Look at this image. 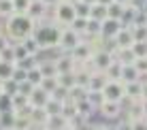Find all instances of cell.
<instances>
[{"label": "cell", "mask_w": 147, "mask_h": 130, "mask_svg": "<svg viewBox=\"0 0 147 130\" xmlns=\"http://www.w3.org/2000/svg\"><path fill=\"white\" fill-rule=\"evenodd\" d=\"M13 81H17V83H24V81H28V68H24V66H15V73H13Z\"/></svg>", "instance_id": "40"}, {"label": "cell", "mask_w": 147, "mask_h": 130, "mask_svg": "<svg viewBox=\"0 0 147 130\" xmlns=\"http://www.w3.org/2000/svg\"><path fill=\"white\" fill-rule=\"evenodd\" d=\"M94 107H96V104L90 100V96H88L85 100H79L77 102V113H79L81 117H90V113L94 111Z\"/></svg>", "instance_id": "26"}, {"label": "cell", "mask_w": 147, "mask_h": 130, "mask_svg": "<svg viewBox=\"0 0 147 130\" xmlns=\"http://www.w3.org/2000/svg\"><path fill=\"white\" fill-rule=\"evenodd\" d=\"M107 81H109V77H107L102 71L92 73L90 83H88V92H90V94H102V90H105V86H107Z\"/></svg>", "instance_id": "10"}, {"label": "cell", "mask_w": 147, "mask_h": 130, "mask_svg": "<svg viewBox=\"0 0 147 130\" xmlns=\"http://www.w3.org/2000/svg\"><path fill=\"white\" fill-rule=\"evenodd\" d=\"M68 2H73V4H77V2H81V0H68Z\"/></svg>", "instance_id": "57"}, {"label": "cell", "mask_w": 147, "mask_h": 130, "mask_svg": "<svg viewBox=\"0 0 147 130\" xmlns=\"http://www.w3.org/2000/svg\"><path fill=\"white\" fill-rule=\"evenodd\" d=\"M2 94H4V90H2V81H0V96H2Z\"/></svg>", "instance_id": "56"}, {"label": "cell", "mask_w": 147, "mask_h": 130, "mask_svg": "<svg viewBox=\"0 0 147 130\" xmlns=\"http://www.w3.org/2000/svg\"><path fill=\"white\" fill-rule=\"evenodd\" d=\"M132 36L134 43H147V26H132Z\"/></svg>", "instance_id": "33"}, {"label": "cell", "mask_w": 147, "mask_h": 130, "mask_svg": "<svg viewBox=\"0 0 147 130\" xmlns=\"http://www.w3.org/2000/svg\"><path fill=\"white\" fill-rule=\"evenodd\" d=\"M51 100V94L47 92L45 88H34V92L30 94V107L32 109H45V104Z\"/></svg>", "instance_id": "9"}, {"label": "cell", "mask_w": 147, "mask_h": 130, "mask_svg": "<svg viewBox=\"0 0 147 130\" xmlns=\"http://www.w3.org/2000/svg\"><path fill=\"white\" fill-rule=\"evenodd\" d=\"M94 47H92V45H90L88 41H83V43H79L77 45V47H75L73 49V51H70V56H73V60H75V62H88V60H92L94 58Z\"/></svg>", "instance_id": "8"}, {"label": "cell", "mask_w": 147, "mask_h": 130, "mask_svg": "<svg viewBox=\"0 0 147 130\" xmlns=\"http://www.w3.org/2000/svg\"><path fill=\"white\" fill-rule=\"evenodd\" d=\"M77 19V11H75V4L68 0H62L60 4H55V24L62 28H70L73 22Z\"/></svg>", "instance_id": "3"}, {"label": "cell", "mask_w": 147, "mask_h": 130, "mask_svg": "<svg viewBox=\"0 0 147 130\" xmlns=\"http://www.w3.org/2000/svg\"><path fill=\"white\" fill-rule=\"evenodd\" d=\"M43 130H51V128H43Z\"/></svg>", "instance_id": "59"}, {"label": "cell", "mask_w": 147, "mask_h": 130, "mask_svg": "<svg viewBox=\"0 0 147 130\" xmlns=\"http://www.w3.org/2000/svg\"><path fill=\"white\" fill-rule=\"evenodd\" d=\"M100 113L105 117H117L121 113V102H113V100H102L100 102Z\"/></svg>", "instance_id": "13"}, {"label": "cell", "mask_w": 147, "mask_h": 130, "mask_svg": "<svg viewBox=\"0 0 147 130\" xmlns=\"http://www.w3.org/2000/svg\"><path fill=\"white\" fill-rule=\"evenodd\" d=\"M58 86L64 88V90H70L73 86H77L75 73H62V75H58Z\"/></svg>", "instance_id": "24"}, {"label": "cell", "mask_w": 147, "mask_h": 130, "mask_svg": "<svg viewBox=\"0 0 147 130\" xmlns=\"http://www.w3.org/2000/svg\"><path fill=\"white\" fill-rule=\"evenodd\" d=\"M90 130H111V128L105 126V124H94V126H90Z\"/></svg>", "instance_id": "50"}, {"label": "cell", "mask_w": 147, "mask_h": 130, "mask_svg": "<svg viewBox=\"0 0 147 130\" xmlns=\"http://www.w3.org/2000/svg\"><path fill=\"white\" fill-rule=\"evenodd\" d=\"M7 47H9V36H7V34H0V51L7 49Z\"/></svg>", "instance_id": "49"}, {"label": "cell", "mask_w": 147, "mask_h": 130, "mask_svg": "<svg viewBox=\"0 0 147 130\" xmlns=\"http://www.w3.org/2000/svg\"><path fill=\"white\" fill-rule=\"evenodd\" d=\"M43 4H47V7H55V4H60L62 0H40Z\"/></svg>", "instance_id": "51"}, {"label": "cell", "mask_w": 147, "mask_h": 130, "mask_svg": "<svg viewBox=\"0 0 147 130\" xmlns=\"http://www.w3.org/2000/svg\"><path fill=\"white\" fill-rule=\"evenodd\" d=\"M94 66H96V71H107V68L111 66V64L115 62V51L113 49H100V51H96L94 53Z\"/></svg>", "instance_id": "7"}, {"label": "cell", "mask_w": 147, "mask_h": 130, "mask_svg": "<svg viewBox=\"0 0 147 130\" xmlns=\"http://www.w3.org/2000/svg\"><path fill=\"white\" fill-rule=\"evenodd\" d=\"M0 60H2V62L15 64V45H9L7 49H2V51H0Z\"/></svg>", "instance_id": "37"}, {"label": "cell", "mask_w": 147, "mask_h": 130, "mask_svg": "<svg viewBox=\"0 0 147 130\" xmlns=\"http://www.w3.org/2000/svg\"><path fill=\"white\" fill-rule=\"evenodd\" d=\"M115 60L126 66V64H134L136 56L132 53V49H115Z\"/></svg>", "instance_id": "21"}, {"label": "cell", "mask_w": 147, "mask_h": 130, "mask_svg": "<svg viewBox=\"0 0 147 130\" xmlns=\"http://www.w3.org/2000/svg\"><path fill=\"white\" fill-rule=\"evenodd\" d=\"M90 96V92H88V88H83V86H73L68 90V98L70 100H75V102H79V100H85V98Z\"/></svg>", "instance_id": "20"}, {"label": "cell", "mask_w": 147, "mask_h": 130, "mask_svg": "<svg viewBox=\"0 0 147 130\" xmlns=\"http://www.w3.org/2000/svg\"><path fill=\"white\" fill-rule=\"evenodd\" d=\"M28 81L32 83V86H36V88H38L40 83L45 81V77H43V73H40L38 64H36V66H34V68H30V71H28Z\"/></svg>", "instance_id": "31"}, {"label": "cell", "mask_w": 147, "mask_h": 130, "mask_svg": "<svg viewBox=\"0 0 147 130\" xmlns=\"http://www.w3.org/2000/svg\"><path fill=\"white\" fill-rule=\"evenodd\" d=\"M115 130H132V119H126V122H119Z\"/></svg>", "instance_id": "48"}, {"label": "cell", "mask_w": 147, "mask_h": 130, "mask_svg": "<svg viewBox=\"0 0 147 130\" xmlns=\"http://www.w3.org/2000/svg\"><path fill=\"white\" fill-rule=\"evenodd\" d=\"M107 17H109V13H107V7H105V4H94L92 7L90 19H94V22H105Z\"/></svg>", "instance_id": "28"}, {"label": "cell", "mask_w": 147, "mask_h": 130, "mask_svg": "<svg viewBox=\"0 0 147 130\" xmlns=\"http://www.w3.org/2000/svg\"><path fill=\"white\" fill-rule=\"evenodd\" d=\"M0 34H2V28H0Z\"/></svg>", "instance_id": "60"}, {"label": "cell", "mask_w": 147, "mask_h": 130, "mask_svg": "<svg viewBox=\"0 0 147 130\" xmlns=\"http://www.w3.org/2000/svg\"><path fill=\"white\" fill-rule=\"evenodd\" d=\"M113 45L117 49H130L134 45V36H132V30L130 28H121L119 34L113 38Z\"/></svg>", "instance_id": "11"}, {"label": "cell", "mask_w": 147, "mask_h": 130, "mask_svg": "<svg viewBox=\"0 0 147 130\" xmlns=\"http://www.w3.org/2000/svg\"><path fill=\"white\" fill-rule=\"evenodd\" d=\"M107 13H109V17H113V19H121V15H124V7L117 2H113V4H109L107 7Z\"/></svg>", "instance_id": "39"}, {"label": "cell", "mask_w": 147, "mask_h": 130, "mask_svg": "<svg viewBox=\"0 0 147 130\" xmlns=\"http://www.w3.org/2000/svg\"><path fill=\"white\" fill-rule=\"evenodd\" d=\"M45 11H47V4H43L40 0H32V4H30V9H28V15L34 22H43Z\"/></svg>", "instance_id": "17"}, {"label": "cell", "mask_w": 147, "mask_h": 130, "mask_svg": "<svg viewBox=\"0 0 147 130\" xmlns=\"http://www.w3.org/2000/svg\"><path fill=\"white\" fill-rule=\"evenodd\" d=\"M115 0H98V4H105V7H109V4H113Z\"/></svg>", "instance_id": "53"}, {"label": "cell", "mask_w": 147, "mask_h": 130, "mask_svg": "<svg viewBox=\"0 0 147 130\" xmlns=\"http://www.w3.org/2000/svg\"><path fill=\"white\" fill-rule=\"evenodd\" d=\"M30 58H34V56L28 53V49L24 47V43H15V64H24Z\"/></svg>", "instance_id": "27"}, {"label": "cell", "mask_w": 147, "mask_h": 130, "mask_svg": "<svg viewBox=\"0 0 147 130\" xmlns=\"http://www.w3.org/2000/svg\"><path fill=\"white\" fill-rule=\"evenodd\" d=\"M24 47H26L28 53H30V56H34V58L38 56V51H43V49H40V45L34 41V36H28L26 41H24Z\"/></svg>", "instance_id": "34"}, {"label": "cell", "mask_w": 147, "mask_h": 130, "mask_svg": "<svg viewBox=\"0 0 147 130\" xmlns=\"http://www.w3.org/2000/svg\"><path fill=\"white\" fill-rule=\"evenodd\" d=\"M115 2H117V4H121V7H128V4H132L134 0H115Z\"/></svg>", "instance_id": "52"}, {"label": "cell", "mask_w": 147, "mask_h": 130, "mask_svg": "<svg viewBox=\"0 0 147 130\" xmlns=\"http://www.w3.org/2000/svg\"><path fill=\"white\" fill-rule=\"evenodd\" d=\"M105 75H107L111 81H121V64L117 62V60H115V62L111 64L107 71H105Z\"/></svg>", "instance_id": "30"}, {"label": "cell", "mask_w": 147, "mask_h": 130, "mask_svg": "<svg viewBox=\"0 0 147 130\" xmlns=\"http://www.w3.org/2000/svg\"><path fill=\"white\" fill-rule=\"evenodd\" d=\"M66 126H68V119L64 115H53L47 122V128H51V130H64Z\"/></svg>", "instance_id": "29"}, {"label": "cell", "mask_w": 147, "mask_h": 130, "mask_svg": "<svg viewBox=\"0 0 147 130\" xmlns=\"http://www.w3.org/2000/svg\"><path fill=\"white\" fill-rule=\"evenodd\" d=\"M79 43H83V36H81L79 32H75L73 28H64L62 30V38H60V49H62V51L70 53Z\"/></svg>", "instance_id": "6"}, {"label": "cell", "mask_w": 147, "mask_h": 130, "mask_svg": "<svg viewBox=\"0 0 147 130\" xmlns=\"http://www.w3.org/2000/svg\"><path fill=\"white\" fill-rule=\"evenodd\" d=\"M38 68H40L45 79H55L60 75L58 66H55V60H43V62H38Z\"/></svg>", "instance_id": "16"}, {"label": "cell", "mask_w": 147, "mask_h": 130, "mask_svg": "<svg viewBox=\"0 0 147 130\" xmlns=\"http://www.w3.org/2000/svg\"><path fill=\"white\" fill-rule=\"evenodd\" d=\"M64 130H75V128H70V126H66V128H64Z\"/></svg>", "instance_id": "58"}, {"label": "cell", "mask_w": 147, "mask_h": 130, "mask_svg": "<svg viewBox=\"0 0 147 130\" xmlns=\"http://www.w3.org/2000/svg\"><path fill=\"white\" fill-rule=\"evenodd\" d=\"M15 15V7H13V0H0V17L9 19Z\"/></svg>", "instance_id": "32"}, {"label": "cell", "mask_w": 147, "mask_h": 130, "mask_svg": "<svg viewBox=\"0 0 147 130\" xmlns=\"http://www.w3.org/2000/svg\"><path fill=\"white\" fill-rule=\"evenodd\" d=\"M32 0H13V7H15V13H28Z\"/></svg>", "instance_id": "42"}, {"label": "cell", "mask_w": 147, "mask_h": 130, "mask_svg": "<svg viewBox=\"0 0 147 130\" xmlns=\"http://www.w3.org/2000/svg\"><path fill=\"white\" fill-rule=\"evenodd\" d=\"M130 49L136 58H147V43H134Z\"/></svg>", "instance_id": "43"}, {"label": "cell", "mask_w": 147, "mask_h": 130, "mask_svg": "<svg viewBox=\"0 0 147 130\" xmlns=\"http://www.w3.org/2000/svg\"><path fill=\"white\" fill-rule=\"evenodd\" d=\"M34 128L32 119H30V113H17V117H15V128L13 130H30Z\"/></svg>", "instance_id": "23"}, {"label": "cell", "mask_w": 147, "mask_h": 130, "mask_svg": "<svg viewBox=\"0 0 147 130\" xmlns=\"http://www.w3.org/2000/svg\"><path fill=\"white\" fill-rule=\"evenodd\" d=\"M34 88H36V86H32L30 81H24V83H19V92H22V94H26L28 98H30V94L34 92Z\"/></svg>", "instance_id": "46"}, {"label": "cell", "mask_w": 147, "mask_h": 130, "mask_svg": "<svg viewBox=\"0 0 147 130\" xmlns=\"http://www.w3.org/2000/svg\"><path fill=\"white\" fill-rule=\"evenodd\" d=\"M88 24H90V19H81V17H77V19L73 22V26H70V28H73L75 32H79L81 36H83V34L88 32Z\"/></svg>", "instance_id": "36"}, {"label": "cell", "mask_w": 147, "mask_h": 130, "mask_svg": "<svg viewBox=\"0 0 147 130\" xmlns=\"http://www.w3.org/2000/svg\"><path fill=\"white\" fill-rule=\"evenodd\" d=\"M2 90H4V94H9V96H15V94L19 92V83L13 81V79H9V81H2Z\"/></svg>", "instance_id": "38"}, {"label": "cell", "mask_w": 147, "mask_h": 130, "mask_svg": "<svg viewBox=\"0 0 147 130\" xmlns=\"http://www.w3.org/2000/svg\"><path fill=\"white\" fill-rule=\"evenodd\" d=\"M55 66H58V73H75V68H77V62L73 60L70 53H62V56L55 58Z\"/></svg>", "instance_id": "12"}, {"label": "cell", "mask_w": 147, "mask_h": 130, "mask_svg": "<svg viewBox=\"0 0 147 130\" xmlns=\"http://www.w3.org/2000/svg\"><path fill=\"white\" fill-rule=\"evenodd\" d=\"M15 66H17V64H11V62H2V60H0V81H9V79H13Z\"/></svg>", "instance_id": "25"}, {"label": "cell", "mask_w": 147, "mask_h": 130, "mask_svg": "<svg viewBox=\"0 0 147 130\" xmlns=\"http://www.w3.org/2000/svg\"><path fill=\"white\" fill-rule=\"evenodd\" d=\"M132 130H147V117H143V119H136V122H132Z\"/></svg>", "instance_id": "47"}, {"label": "cell", "mask_w": 147, "mask_h": 130, "mask_svg": "<svg viewBox=\"0 0 147 130\" xmlns=\"http://www.w3.org/2000/svg\"><path fill=\"white\" fill-rule=\"evenodd\" d=\"M4 111H13V98L9 94L0 96V113H4Z\"/></svg>", "instance_id": "41"}, {"label": "cell", "mask_w": 147, "mask_h": 130, "mask_svg": "<svg viewBox=\"0 0 147 130\" xmlns=\"http://www.w3.org/2000/svg\"><path fill=\"white\" fill-rule=\"evenodd\" d=\"M126 98H130V100H141V98H143V83L141 81L126 83Z\"/></svg>", "instance_id": "18"}, {"label": "cell", "mask_w": 147, "mask_h": 130, "mask_svg": "<svg viewBox=\"0 0 147 130\" xmlns=\"http://www.w3.org/2000/svg\"><path fill=\"white\" fill-rule=\"evenodd\" d=\"M15 117H17V113H15V111L0 113V128H2V130H13L15 128Z\"/></svg>", "instance_id": "22"}, {"label": "cell", "mask_w": 147, "mask_h": 130, "mask_svg": "<svg viewBox=\"0 0 147 130\" xmlns=\"http://www.w3.org/2000/svg\"><path fill=\"white\" fill-rule=\"evenodd\" d=\"M134 66H136V71L141 73V77L147 75V58H136L134 60Z\"/></svg>", "instance_id": "45"}, {"label": "cell", "mask_w": 147, "mask_h": 130, "mask_svg": "<svg viewBox=\"0 0 147 130\" xmlns=\"http://www.w3.org/2000/svg\"><path fill=\"white\" fill-rule=\"evenodd\" d=\"M4 28H7V36L11 38V41L24 43L28 36H32L34 28H36V22H34L28 13H15L13 17L7 19Z\"/></svg>", "instance_id": "1"}, {"label": "cell", "mask_w": 147, "mask_h": 130, "mask_svg": "<svg viewBox=\"0 0 147 130\" xmlns=\"http://www.w3.org/2000/svg\"><path fill=\"white\" fill-rule=\"evenodd\" d=\"M30 119H32L34 126H38L40 130H43V128H47L49 113L45 111V109H32V111H30Z\"/></svg>", "instance_id": "15"}, {"label": "cell", "mask_w": 147, "mask_h": 130, "mask_svg": "<svg viewBox=\"0 0 147 130\" xmlns=\"http://www.w3.org/2000/svg\"><path fill=\"white\" fill-rule=\"evenodd\" d=\"M121 81L124 83H132V81H141V73L136 71L134 64H121Z\"/></svg>", "instance_id": "14"}, {"label": "cell", "mask_w": 147, "mask_h": 130, "mask_svg": "<svg viewBox=\"0 0 147 130\" xmlns=\"http://www.w3.org/2000/svg\"><path fill=\"white\" fill-rule=\"evenodd\" d=\"M121 28H126L124 24H121V19L107 17L105 22H100V36H102L105 41H113V38L119 34V30H121Z\"/></svg>", "instance_id": "5"}, {"label": "cell", "mask_w": 147, "mask_h": 130, "mask_svg": "<svg viewBox=\"0 0 147 130\" xmlns=\"http://www.w3.org/2000/svg\"><path fill=\"white\" fill-rule=\"evenodd\" d=\"M75 11H77V17L90 19V15H92V7L85 4V2H77V4H75Z\"/></svg>", "instance_id": "35"}, {"label": "cell", "mask_w": 147, "mask_h": 130, "mask_svg": "<svg viewBox=\"0 0 147 130\" xmlns=\"http://www.w3.org/2000/svg\"><path fill=\"white\" fill-rule=\"evenodd\" d=\"M45 111L49 113V117H53V115H62V111H64V100H58V98H53V96H51V100L45 104Z\"/></svg>", "instance_id": "19"}, {"label": "cell", "mask_w": 147, "mask_h": 130, "mask_svg": "<svg viewBox=\"0 0 147 130\" xmlns=\"http://www.w3.org/2000/svg\"><path fill=\"white\" fill-rule=\"evenodd\" d=\"M62 30H64L62 26H55V24L36 22V28H34L32 36H34V41L40 45V49H53V47H60Z\"/></svg>", "instance_id": "2"}, {"label": "cell", "mask_w": 147, "mask_h": 130, "mask_svg": "<svg viewBox=\"0 0 147 130\" xmlns=\"http://www.w3.org/2000/svg\"><path fill=\"white\" fill-rule=\"evenodd\" d=\"M143 111H145V117H147V100L143 98Z\"/></svg>", "instance_id": "55"}, {"label": "cell", "mask_w": 147, "mask_h": 130, "mask_svg": "<svg viewBox=\"0 0 147 130\" xmlns=\"http://www.w3.org/2000/svg\"><path fill=\"white\" fill-rule=\"evenodd\" d=\"M81 2H85V4H90V7H94V4H98V0H81Z\"/></svg>", "instance_id": "54"}, {"label": "cell", "mask_w": 147, "mask_h": 130, "mask_svg": "<svg viewBox=\"0 0 147 130\" xmlns=\"http://www.w3.org/2000/svg\"><path fill=\"white\" fill-rule=\"evenodd\" d=\"M40 88H45V90L53 96V92L58 90V77H55V79H45V81L40 83Z\"/></svg>", "instance_id": "44"}, {"label": "cell", "mask_w": 147, "mask_h": 130, "mask_svg": "<svg viewBox=\"0 0 147 130\" xmlns=\"http://www.w3.org/2000/svg\"><path fill=\"white\" fill-rule=\"evenodd\" d=\"M102 100H113V102H121L126 98V83L124 81H107V86L102 90Z\"/></svg>", "instance_id": "4"}]
</instances>
